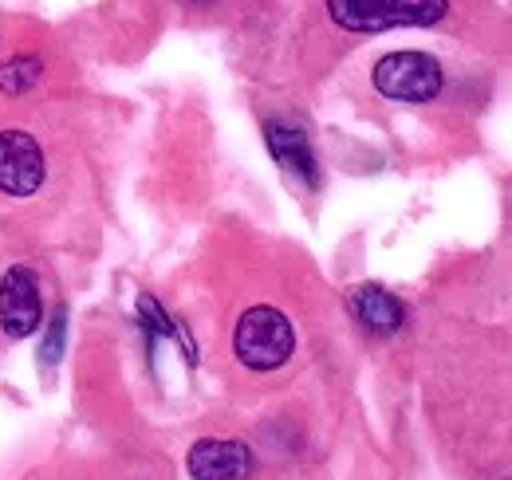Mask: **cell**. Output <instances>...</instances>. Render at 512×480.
Masks as SVG:
<instances>
[{
    "label": "cell",
    "instance_id": "cell-1",
    "mask_svg": "<svg viewBox=\"0 0 512 480\" xmlns=\"http://www.w3.org/2000/svg\"><path fill=\"white\" fill-rule=\"evenodd\" d=\"M233 355L245 370H256V374L280 370L296 355L292 319L272 303H253L249 311H241V319L233 327Z\"/></svg>",
    "mask_w": 512,
    "mask_h": 480
},
{
    "label": "cell",
    "instance_id": "cell-2",
    "mask_svg": "<svg viewBox=\"0 0 512 480\" xmlns=\"http://www.w3.org/2000/svg\"><path fill=\"white\" fill-rule=\"evenodd\" d=\"M323 8L343 32L430 28L449 16V0H323Z\"/></svg>",
    "mask_w": 512,
    "mask_h": 480
},
{
    "label": "cell",
    "instance_id": "cell-3",
    "mask_svg": "<svg viewBox=\"0 0 512 480\" xmlns=\"http://www.w3.org/2000/svg\"><path fill=\"white\" fill-rule=\"evenodd\" d=\"M375 91L390 103H410V107H426L442 95L446 87V71L430 52H390L375 63L371 71Z\"/></svg>",
    "mask_w": 512,
    "mask_h": 480
},
{
    "label": "cell",
    "instance_id": "cell-4",
    "mask_svg": "<svg viewBox=\"0 0 512 480\" xmlns=\"http://www.w3.org/2000/svg\"><path fill=\"white\" fill-rule=\"evenodd\" d=\"M44 178H48V162L36 134L20 126H4L0 130V193L16 201L36 197Z\"/></svg>",
    "mask_w": 512,
    "mask_h": 480
},
{
    "label": "cell",
    "instance_id": "cell-5",
    "mask_svg": "<svg viewBox=\"0 0 512 480\" xmlns=\"http://www.w3.org/2000/svg\"><path fill=\"white\" fill-rule=\"evenodd\" d=\"M44 323L40 276L28 264H8L0 276V331L8 339H28Z\"/></svg>",
    "mask_w": 512,
    "mask_h": 480
},
{
    "label": "cell",
    "instance_id": "cell-6",
    "mask_svg": "<svg viewBox=\"0 0 512 480\" xmlns=\"http://www.w3.org/2000/svg\"><path fill=\"white\" fill-rule=\"evenodd\" d=\"M186 469H190L193 480H253L256 457L245 441L201 437L186 453Z\"/></svg>",
    "mask_w": 512,
    "mask_h": 480
},
{
    "label": "cell",
    "instance_id": "cell-7",
    "mask_svg": "<svg viewBox=\"0 0 512 480\" xmlns=\"http://www.w3.org/2000/svg\"><path fill=\"white\" fill-rule=\"evenodd\" d=\"M264 142H268V154L276 158V166L284 174L304 181L308 189H320V162H316L312 138L300 126H292L284 119H268L264 122Z\"/></svg>",
    "mask_w": 512,
    "mask_h": 480
},
{
    "label": "cell",
    "instance_id": "cell-8",
    "mask_svg": "<svg viewBox=\"0 0 512 480\" xmlns=\"http://www.w3.org/2000/svg\"><path fill=\"white\" fill-rule=\"evenodd\" d=\"M347 307L355 315V323L379 339H390L406 327V307L394 292H386L383 284H359L347 292Z\"/></svg>",
    "mask_w": 512,
    "mask_h": 480
},
{
    "label": "cell",
    "instance_id": "cell-9",
    "mask_svg": "<svg viewBox=\"0 0 512 480\" xmlns=\"http://www.w3.org/2000/svg\"><path fill=\"white\" fill-rule=\"evenodd\" d=\"M44 79V63L36 56H12L0 63V91L4 95H24Z\"/></svg>",
    "mask_w": 512,
    "mask_h": 480
},
{
    "label": "cell",
    "instance_id": "cell-10",
    "mask_svg": "<svg viewBox=\"0 0 512 480\" xmlns=\"http://www.w3.org/2000/svg\"><path fill=\"white\" fill-rule=\"evenodd\" d=\"M64 339H67V311L64 307H56V315H52V323H48V335H44V347H40V359L48 362V366L60 362V355H64Z\"/></svg>",
    "mask_w": 512,
    "mask_h": 480
},
{
    "label": "cell",
    "instance_id": "cell-11",
    "mask_svg": "<svg viewBox=\"0 0 512 480\" xmlns=\"http://www.w3.org/2000/svg\"><path fill=\"white\" fill-rule=\"evenodd\" d=\"M190 4H209V0H190Z\"/></svg>",
    "mask_w": 512,
    "mask_h": 480
}]
</instances>
